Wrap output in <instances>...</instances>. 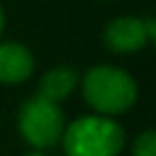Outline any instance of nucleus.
Returning a JSON list of instances; mask_svg holds the SVG:
<instances>
[{
    "mask_svg": "<svg viewBox=\"0 0 156 156\" xmlns=\"http://www.w3.org/2000/svg\"><path fill=\"white\" fill-rule=\"evenodd\" d=\"M5 30V13H2V7H0V34Z\"/></svg>",
    "mask_w": 156,
    "mask_h": 156,
    "instance_id": "nucleus-8",
    "label": "nucleus"
},
{
    "mask_svg": "<svg viewBox=\"0 0 156 156\" xmlns=\"http://www.w3.org/2000/svg\"><path fill=\"white\" fill-rule=\"evenodd\" d=\"M105 45L115 54H133L150 43L143 20L139 17H118L107 24L103 32Z\"/></svg>",
    "mask_w": 156,
    "mask_h": 156,
    "instance_id": "nucleus-4",
    "label": "nucleus"
},
{
    "mask_svg": "<svg viewBox=\"0 0 156 156\" xmlns=\"http://www.w3.org/2000/svg\"><path fill=\"white\" fill-rule=\"evenodd\" d=\"M22 137L37 150L56 145L64 133V115L58 103H51L43 96L28 98L17 115Z\"/></svg>",
    "mask_w": 156,
    "mask_h": 156,
    "instance_id": "nucleus-3",
    "label": "nucleus"
},
{
    "mask_svg": "<svg viewBox=\"0 0 156 156\" xmlns=\"http://www.w3.org/2000/svg\"><path fill=\"white\" fill-rule=\"evenodd\" d=\"M133 156H156V133L150 128L141 133L133 143Z\"/></svg>",
    "mask_w": 156,
    "mask_h": 156,
    "instance_id": "nucleus-7",
    "label": "nucleus"
},
{
    "mask_svg": "<svg viewBox=\"0 0 156 156\" xmlns=\"http://www.w3.org/2000/svg\"><path fill=\"white\" fill-rule=\"evenodd\" d=\"M79 83L77 71L71 66H56L49 69L39 83V96L51 101V103H60L64 101Z\"/></svg>",
    "mask_w": 156,
    "mask_h": 156,
    "instance_id": "nucleus-6",
    "label": "nucleus"
},
{
    "mask_svg": "<svg viewBox=\"0 0 156 156\" xmlns=\"http://www.w3.org/2000/svg\"><path fill=\"white\" fill-rule=\"evenodd\" d=\"M34 71V58L30 49L15 41L0 43V83L15 86L26 81Z\"/></svg>",
    "mask_w": 156,
    "mask_h": 156,
    "instance_id": "nucleus-5",
    "label": "nucleus"
},
{
    "mask_svg": "<svg viewBox=\"0 0 156 156\" xmlns=\"http://www.w3.org/2000/svg\"><path fill=\"white\" fill-rule=\"evenodd\" d=\"M26 156H47V154H41V152H32V154H26Z\"/></svg>",
    "mask_w": 156,
    "mask_h": 156,
    "instance_id": "nucleus-9",
    "label": "nucleus"
},
{
    "mask_svg": "<svg viewBox=\"0 0 156 156\" xmlns=\"http://www.w3.org/2000/svg\"><path fill=\"white\" fill-rule=\"evenodd\" d=\"M66 156H118L124 147V128L109 115H81L64 126Z\"/></svg>",
    "mask_w": 156,
    "mask_h": 156,
    "instance_id": "nucleus-1",
    "label": "nucleus"
},
{
    "mask_svg": "<svg viewBox=\"0 0 156 156\" xmlns=\"http://www.w3.org/2000/svg\"><path fill=\"white\" fill-rule=\"evenodd\" d=\"M86 103L101 115H115L130 109L137 101L135 79L115 66H92L81 81Z\"/></svg>",
    "mask_w": 156,
    "mask_h": 156,
    "instance_id": "nucleus-2",
    "label": "nucleus"
}]
</instances>
